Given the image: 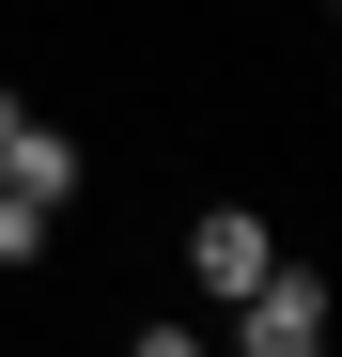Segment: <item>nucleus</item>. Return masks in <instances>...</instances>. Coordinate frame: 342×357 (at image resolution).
Returning <instances> with one entry per match:
<instances>
[{
  "label": "nucleus",
  "mask_w": 342,
  "mask_h": 357,
  "mask_svg": "<svg viewBox=\"0 0 342 357\" xmlns=\"http://www.w3.org/2000/svg\"><path fill=\"white\" fill-rule=\"evenodd\" d=\"M234 326H249V357H327V280L311 264H265L234 295Z\"/></svg>",
  "instance_id": "1"
},
{
  "label": "nucleus",
  "mask_w": 342,
  "mask_h": 357,
  "mask_svg": "<svg viewBox=\"0 0 342 357\" xmlns=\"http://www.w3.org/2000/svg\"><path fill=\"white\" fill-rule=\"evenodd\" d=\"M265 264H280V233H265V218H249V202H218V218H202V233H187V295H218V311H234V295H249V280H265Z\"/></svg>",
  "instance_id": "2"
},
{
  "label": "nucleus",
  "mask_w": 342,
  "mask_h": 357,
  "mask_svg": "<svg viewBox=\"0 0 342 357\" xmlns=\"http://www.w3.org/2000/svg\"><path fill=\"white\" fill-rule=\"evenodd\" d=\"M0 187H31L47 218H63V202H78V140H63V125H31V109H16V140H0Z\"/></svg>",
  "instance_id": "3"
},
{
  "label": "nucleus",
  "mask_w": 342,
  "mask_h": 357,
  "mask_svg": "<svg viewBox=\"0 0 342 357\" xmlns=\"http://www.w3.org/2000/svg\"><path fill=\"white\" fill-rule=\"evenodd\" d=\"M0 264H47V202L31 187H0Z\"/></svg>",
  "instance_id": "4"
},
{
  "label": "nucleus",
  "mask_w": 342,
  "mask_h": 357,
  "mask_svg": "<svg viewBox=\"0 0 342 357\" xmlns=\"http://www.w3.org/2000/svg\"><path fill=\"white\" fill-rule=\"evenodd\" d=\"M125 357H202V342H187V311H156V326H140Z\"/></svg>",
  "instance_id": "5"
}]
</instances>
